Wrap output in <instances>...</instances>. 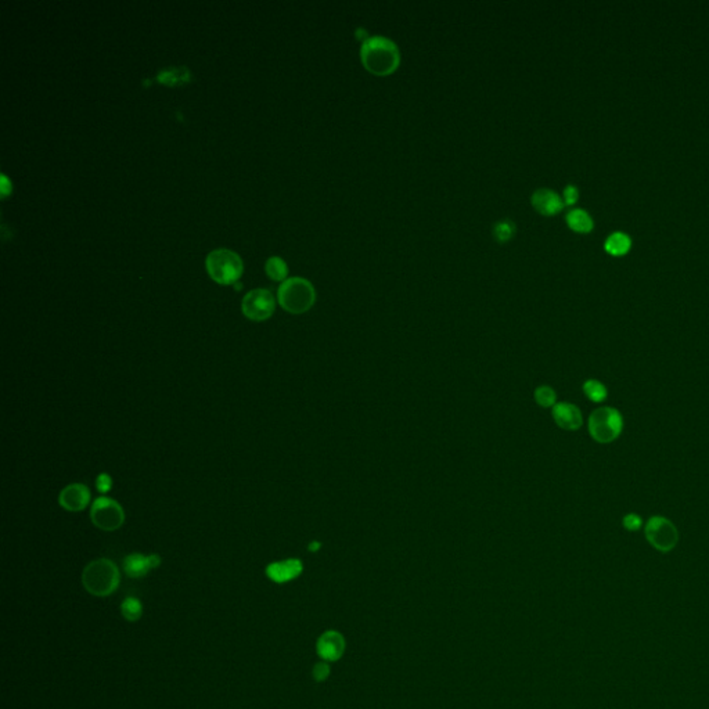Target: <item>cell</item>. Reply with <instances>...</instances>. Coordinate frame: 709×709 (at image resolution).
<instances>
[{
    "label": "cell",
    "instance_id": "obj_1",
    "mask_svg": "<svg viewBox=\"0 0 709 709\" xmlns=\"http://www.w3.org/2000/svg\"><path fill=\"white\" fill-rule=\"evenodd\" d=\"M360 60L368 73L387 77L398 70L401 52L398 45L387 36H368L360 46Z\"/></svg>",
    "mask_w": 709,
    "mask_h": 709
},
{
    "label": "cell",
    "instance_id": "obj_2",
    "mask_svg": "<svg viewBox=\"0 0 709 709\" xmlns=\"http://www.w3.org/2000/svg\"><path fill=\"white\" fill-rule=\"evenodd\" d=\"M82 582L90 595L97 597L110 596L119 586V569L108 558L94 560L87 565Z\"/></svg>",
    "mask_w": 709,
    "mask_h": 709
},
{
    "label": "cell",
    "instance_id": "obj_3",
    "mask_svg": "<svg viewBox=\"0 0 709 709\" xmlns=\"http://www.w3.org/2000/svg\"><path fill=\"white\" fill-rule=\"evenodd\" d=\"M277 297L278 304L284 311L301 315L313 306L316 301V291L312 283L306 278L291 277L280 285Z\"/></svg>",
    "mask_w": 709,
    "mask_h": 709
},
{
    "label": "cell",
    "instance_id": "obj_4",
    "mask_svg": "<svg viewBox=\"0 0 709 709\" xmlns=\"http://www.w3.org/2000/svg\"><path fill=\"white\" fill-rule=\"evenodd\" d=\"M590 437L599 443H611L617 441L623 430V417L620 410L603 406L596 409L589 417Z\"/></svg>",
    "mask_w": 709,
    "mask_h": 709
},
{
    "label": "cell",
    "instance_id": "obj_5",
    "mask_svg": "<svg viewBox=\"0 0 709 709\" xmlns=\"http://www.w3.org/2000/svg\"><path fill=\"white\" fill-rule=\"evenodd\" d=\"M241 258L230 250L212 251L207 258V270L219 284H234L243 273Z\"/></svg>",
    "mask_w": 709,
    "mask_h": 709
},
{
    "label": "cell",
    "instance_id": "obj_6",
    "mask_svg": "<svg viewBox=\"0 0 709 709\" xmlns=\"http://www.w3.org/2000/svg\"><path fill=\"white\" fill-rule=\"evenodd\" d=\"M645 539L661 553L672 551L679 542V532L675 524L661 516L651 517L644 527Z\"/></svg>",
    "mask_w": 709,
    "mask_h": 709
},
{
    "label": "cell",
    "instance_id": "obj_7",
    "mask_svg": "<svg viewBox=\"0 0 709 709\" xmlns=\"http://www.w3.org/2000/svg\"><path fill=\"white\" fill-rule=\"evenodd\" d=\"M91 523L103 531H115L122 527L125 513L121 505L110 498H98L90 510Z\"/></svg>",
    "mask_w": 709,
    "mask_h": 709
},
{
    "label": "cell",
    "instance_id": "obj_8",
    "mask_svg": "<svg viewBox=\"0 0 709 709\" xmlns=\"http://www.w3.org/2000/svg\"><path fill=\"white\" fill-rule=\"evenodd\" d=\"M276 308V301L269 290L258 288L250 291L241 302V311L244 316L254 322H262L269 319Z\"/></svg>",
    "mask_w": 709,
    "mask_h": 709
},
{
    "label": "cell",
    "instance_id": "obj_9",
    "mask_svg": "<svg viewBox=\"0 0 709 709\" xmlns=\"http://www.w3.org/2000/svg\"><path fill=\"white\" fill-rule=\"evenodd\" d=\"M161 564V557L158 554L144 555L140 553H133L125 557L124 560V571L129 578H143L151 569L158 568Z\"/></svg>",
    "mask_w": 709,
    "mask_h": 709
},
{
    "label": "cell",
    "instance_id": "obj_10",
    "mask_svg": "<svg viewBox=\"0 0 709 709\" xmlns=\"http://www.w3.org/2000/svg\"><path fill=\"white\" fill-rule=\"evenodd\" d=\"M551 415L555 424L567 431H576L583 424V417L579 408L568 402L555 403Z\"/></svg>",
    "mask_w": 709,
    "mask_h": 709
},
{
    "label": "cell",
    "instance_id": "obj_11",
    "mask_svg": "<svg viewBox=\"0 0 709 709\" xmlns=\"http://www.w3.org/2000/svg\"><path fill=\"white\" fill-rule=\"evenodd\" d=\"M532 207L542 215L551 216L558 214L564 208V200L551 188H537L531 197Z\"/></svg>",
    "mask_w": 709,
    "mask_h": 709
},
{
    "label": "cell",
    "instance_id": "obj_12",
    "mask_svg": "<svg viewBox=\"0 0 709 709\" xmlns=\"http://www.w3.org/2000/svg\"><path fill=\"white\" fill-rule=\"evenodd\" d=\"M59 500L63 509L68 512H81L88 507L90 491L84 484H71L61 491Z\"/></svg>",
    "mask_w": 709,
    "mask_h": 709
},
{
    "label": "cell",
    "instance_id": "obj_13",
    "mask_svg": "<svg viewBox=\"0 0 709 709\" xmlns=\"http://www.w3.org/2000/svg\"><path fill=\"white\" fill-rule=\"evenodd\" d=\"M304 565L297 558H288L278 562H271L266 568V575L276 583H285L302 574Z\"/></svg>",
    "mask_w": 709,
    "mask_h": 709
},
{
    "label": "cell",
    "instance_id": "obj_14",
    "mask_svg": "<svg viewBox=\"0 0 709 709\" xmlns=\"http://www.w3.org/2000/svg\"><path fill=\"white\" fill-rule=\"evenodd\" d=\"M345 650L344 637L334 630L323 633L318 640V652L326 661H337Z\"/></svg>",
    "mask_w": 709,
    "mask_h": 709
},
{
    "label": "cell",
    "instance_id": "obj_15",
    "mask_svg": "<svg viewBox=\"0 0 709 709\" xmlns=\"http://www.w3.org/2000/svg\"><path fill=\"white\" fill-rule=\"evenodd\" d=\"M567 225L578 233H589L593 229L592 216L582 208L571 209L565 216Z\"/></svg>",
    "mask_w": 709,
    "mask_h": 709
},
{
    "label": "cell",
    "instance_id": "obj_16",
    "mask_svg": "<svg viewBox=\"0 0 709 709\" xmlns=\"http://www.w3.org/2000/svg\"><path fill=\"white\" fill-rule=\"evenodd\" d=\"M191 80V73L186 67L179 68H171L161 71L157 77V81L160 84H164L167 87H177L188 82Z\"/></svg>",
    "mask_w": 709,
    "mask_h": 709
},
{
    "label": "cell",
    "instance_id": "obj_17",
    "mask_svg": "<svg viewBox=\"0 0 709 709\" xmlns=\"http://www.w3.org/2000/svg\"><path fill=\"white\" fill-rule=\"evenodd\" d=\"M582 389H583L585 396H586L589 401L595 402V403H603V402L607 399V396H609V389H607V387H606L602 381L595 380V378L586 380V381L583 382Z\"/></svg>",
    "mask_w": 709,
    "mask_h": 709
},
{
    "label": "cell",
    "instance_id": "obj_18",
    "mask_svg": "<svg viewBox=\"0 0 709 709\" xmlns=\"http://www.w3.org/2000/svg\"><path fill=\"white\" fill-rule=\"evenodd\" d=\"M630 237L622 232H615L606 240V250L611 255H623L630 248Z\"/></svg>",
    "mask_w": 709,
    "mask_h": 709
},
{
    "label": "cell",
    "instance_id": "obj_19",
    "mask_svg": "<svg viewBox=\"0 0 709 709\" xmlns=\"http://www.w3.org/2000/svg\"><path fill=\"white\" fill-rule=\"evenodd\" d=\"M121 614L129 622H136L143 615V606L136 597H126L121 604Z\"/></svg>",
    "mask_w": 709,
    "mask_h": 709
},
{
    "label": "cell",
    "instance_id": "obj_20",
    "mask_svg": "<svg viewBox=\"0 0 709 709\" xmlns=\"http://www.w3.org/2000/svg\"><path fill=\"white\" fill-rule=\"evenodd\" d=\"M516 233V225L512 219H502L493 225V236L499 243L509 241Z\"/></svg>",
    "mask_w": 709,
    "mask_h": 709
},
{
    "label": "cell",
    "instance_id": "obj_21",
    "mask_svg": "<svg viewBox=\"0 0 709 709\" xmlns=\"http://www.w3.org/2000/svg\"><path fill=\"white\" fill-rule=\"evenodd\" d=\"M265 269L267 276L271 280H276V281L284 280L287 277V273H288L287 264L281 258H277V257H273V258L267 260Z\"/></svg>",
    "mask_w": 709,
    "mask_h": 709
},
{
    "label": "cell",
    "instance_id": "obj_22",
    "mask_svg": "<svg viewBox=\"0 0 709 709\" xmlns=\"http://www.w3.org/2000/svg\"><path fill=\"white\" fill-rule=\"evenodd\" d=\"M535 401L542 408H554V405L557 403L555 391L551 387L542 385L535 391Z\"/></svg>",
    "mask_w": 709,
    "mask_h": 709
},
{
    "label": "cell",
    "instance_id": "obj_23",
    "mask_svg": "<svg viewBox=\"0 0 709 709\" xmlns=\"http://www.w3.org/2000/svg\"><path fill=\"white\" fill-rule=\"evenodd\" d=\"M622 524L625 527V530L629 532H636L639 530H641V525H643V521L641 518L634 514V513H630V514H626L622 520Z\"/></svg>",
    "mask_w": 709,
    "mask_h": 709
},
{
    "label": "cell",
    "instance_id": "obj_24",
    "mask_svg": "<svg viewBox=\"0 0 709 709\" xmlns=\"http://www.w3.org/2000/svg\"><path fill=\"white\" fill-rule=\"evenodd\" d=\"M579 198V190L576 186L574 184H568L565 188H564V204L565 205H572L578 201Z\"/></svg>",
    "mask_w": 709,
    "mask_h": 709
},
{
    "label": "cell",
    "instance_id": "obj_25",
    "mask_svg": "<svg viewBox=\"0 0 709 709\" xmlns=\"http://www.w3.org/2000/svg\"><path fill=\"white\" fill-rule=\"evenodd\" d=\"M97 491L101 493H107L112 488V479L108 474H100L96 479Z\"/></svg>",
    "mask_w": 709,
    "mask_h": 709
},
{
    "label": "cell",
    "instance_id": "obj_26",
    "mask_svg": "<svg viewBox=\"0 0 709 709\" xmlns=\"http://www.w3.org/2000/svg\"><path fill=\"white\" fill-rule=\"evenodd\" d=\"M330 675V668L327 664L324 662H320V664H316V666L313 668V678L316 682H323L329 678Z\"/></svg>",
    "mask_w": 709,
    "mask_h": 709
},
{
    "label": "cell",
    "instance_id": "obj_27",
    "mask_svg": "<svg viewBox=\"0 0 709 709\" xmlns=\"http://www.w3.org/2000/svg\"><path fill=\"white\" fill-rule=\"evenodd\" d=\"M320 547H322L320 542H312V543L309 544V550H311V551H318Z\"/></svg>",
    "mask_w": 709,
    "mask_h": 709
}]
</instances>
